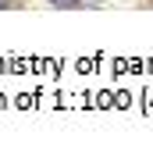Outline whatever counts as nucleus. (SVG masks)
I'll list each match as a JSON object with an SVG mask.
<instances>
[{"mask_svg": "<svg viewBox=\"0 0 153 153\" xmlns=\"http://www.w3.org/2000/svg\"><path fill=\"white\" fill-rule=\"evenodd\" d=\"M50 4H53V7H78L82 0H50Z\"/></svg>", "mask_w": 153, "mask_h": 153, "instance_id": "nucleus-1", "label": "nucleus"}, {"mask_svg": "<svg viewBox=\"0 0 153 153\" xmlns=\"http://www.w3.org/2000/svg\"><path fill=\"white\" fill-rule=\"evenodd\" d=\"M11 4H14V0H0V7H11Z\"/></svg>", "mask_w": 153, "mask_h": 153, "instance_id": "nucleus-2", "label": "nucleus"}]
</instances>
